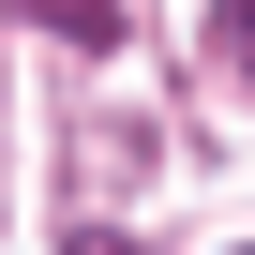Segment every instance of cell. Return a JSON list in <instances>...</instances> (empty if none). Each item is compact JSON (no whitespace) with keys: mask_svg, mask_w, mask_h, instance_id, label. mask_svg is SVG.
Returning a JSON list of instances; mask_svg holds the SVG:
<instances>
[{"mask_svg":"<svg viewBox=\"0 0 255 255\" xmlns=\"http://www.w3.org/2000/svg\"><path fill=\"white\" fill-rule=\"evenodd\" d=\"M60 255H135V240H120V225H75V240H60Z\"/></svg>","mask_w":255,"mask_h":255,"instance_id":"obj_3","label":"cell"},{"mask_svg":"<svg viewBox=\"0 0 255 255\" xmlns=\"http://www.w3.org/2000/svg\"><path fill=\"white\" fill-rule=\"evenodd\" d=\"M210 30H225V60H240V90H255V0H225Z\"/></svg>","mask_w":255,"mask_h":255,"instance_id":"obj_2","label":"cell"},{"mask_svg":"<svg viewBox=\"0 0 255 255\" xmlns=\"http://www.w3.org/2000/svg\"><path fill=\"white\" fill-rule=\"evenodd\" d=\"M45 30H75V45H120V0H30Z\"/></svg>","mask_w":255,"mask_h":255,"instance_id":"obj_1","label":"cell"}]
</instances>
